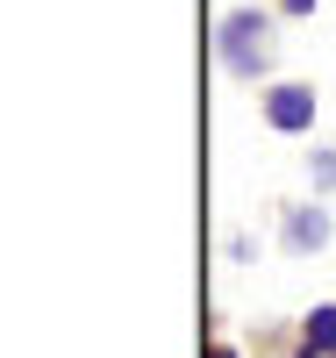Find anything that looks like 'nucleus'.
Masks as SVG:
<instances>
[{
    "label": "nucleus",
    "mask_w": 336,
    "mask_h": 358,
    "mask_svg": "<svg viewBox=\"0 0 336 358\" xmlns=\"http://www.w3.org/2000/svg\"><path fill=\"white\" fill-rule=\"evenodd\" d=\"M215 43H222V65L243 72V79H258V72H265V57H272V50H265V15H258V8L222 15V36H215Z\"/></svg>",
    "instance_id": "1"
},
{
    "label": "nucleus",
    "mask_w": 336,
    "mask_h": 358,
    "mask_svg": "<svg viewBox=\"0 0 336 358\" xmlns=\"http://www.w3.org/2000/svg\"><path fill=\"white\" fill-rule=\"evenodd\" d=\"M265 122L272 129H308L315 122V94H308V86H279V94L265 101Z\"/></svg>",
    "instance_id": "2"
},
{
    "label": "nucleus",
    "mask_w": 336,
    "mask_h": 358,
    "mask_svg": "<svg viewBox=\"0 0 336 358\" xmlns=\"http://www.w3.org/2000/svg\"><path fill=\"white\" fill-rule=\"evenodd\" d=\"M329 244V215L322 208H293L286 215V251H322Z\"/></svg>",
    "instance_id": "3"
},
{
    "label": "nucleus",
    "mask_w": 336,
    "mask_h": 358,
    "mask_svg": "<svg viewBox=\"0 0 336 358\" xmlns=\"http://www.w3.org/2000/svg\"><path fill=\"white\" fill-rule=\"evenodd\" d=\"M322 351H336V308H315L300 330V358H322Z\"/></svg>",
    "instance_id": "4"
},
{
    "label": "nucleus",
    "mask_w": 336,
    "mask_h": 358,
    "mask_svg": "<svg viewBox=\"0 0 336 358\" xmlns=\"http://www.w3.org/2000/svg\"><path fill=\"white\" fill-rule=\"evenodd\" d=\"M315 187H336V151H322V158H315Z\"/></svg>",
    "instance_id": "5"
},
{
    "label": "nucleus",
    "mask_w": 336,
    "mask_h": 358,
    "mask_svg": "<svg viewBox=\"0 0 336 358\" xmlns=\"http://www.w3.org/2000/svg\"><path fill=\"white\" fill-rule=\"evenodd\" d=\"M308 8H315V0H286V15H308Z\"/></svg>",
    "instance_id": "6"
},
{
    "label": "nucleus",
    "mask_w": 336,
    "mask_h": 358,
    "mask_svg": "<svg viewBox=\"0 0 336 358\" xmlns=\"http://www.w3.org/2000/svg\"><path fill=\"white\" fill-rule=\"evenodd\" d=\"M207 358H236V351H229V344H215V351H207Z\"/></svg>",
    "instance_id": "7"
}]
</instances>
